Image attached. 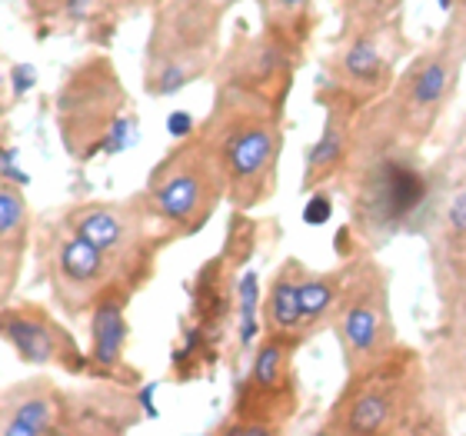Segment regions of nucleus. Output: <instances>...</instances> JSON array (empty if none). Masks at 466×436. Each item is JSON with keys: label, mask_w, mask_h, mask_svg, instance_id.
<instances>
[{"label": "nucleus", "mask_w": 466, "mask_h": 436, "mask_svg": "<svg viewBox=\"0 0 466 436\" xmlns=\"http://www.w3.org/2000/svg\"><path fill=\"white\" fill-rule=\"evenodd\" d=\"M333 323L350 377L383 363L400 347L390 313V273L373 257H353L343 267V297Z\"/></svg>", "instance_id": "obj_5"}, {"label": "nucleus", "mask_w": 466, "mask_h": 436, "mask_svg": "<svg viewBox=\"0 0 466 436\" xmlns=\"http://www.w3.org/2000/svg\"><path fill=\"white\" fill-rule=\"evenodd\" d=\"M210 150L224 170L227 190L240 207H253L270 194L273 167L280 157V130L277 117L257 94H230L220 100L210 120Z\"/></svg>", "instance_id": "obj_4"}, {"label": "nucleus", "mask_w": 466, "mask_h": 436, "mask_svg": "<svg viewBox=\"0 0 466 436\" xmlns=\"http://www.w3.org/2000/svg\"><path fill=\"white\" fill-rule=\"evenodd\" d=\"M343 177H350V210L357 233L370 243H383L413 227L433 194V180L420 164L417 147L383 134L367 107L360 114L357 147Z\"/></svg>", "instance_id": "obj_1"}, {"label": "nucleus", "mask_w": 466, "mask_h": 436, "mask_svg": "<svg viewBox=\"0 0 466 436\" xmlns=\"http://www.w3.org/2000/svg\"><path fill=\"white\" fill-rule=\"evenodd\" d=\"M167 134H170V137L194 134V117L187 114V110H174V114L167 117Z\"/></svg>", "instance_id": "obj_24"}, {"label": "nucleus", "mask_w": 466, "mask_h": 436, "mask_svg": "<svg viewBox=\"0 0 466 436\" xmlns=\"http://www.w3.org/2000/svg\"><path fill=\"white\" fill-rule=\"evenodd\" d=\"M237 303H240V347H250L253 340H257V303H260V280H257V273L247 270L237 283Z\"/></svg>", "instance_id": "obj_19"}, {"label": "nucleus", "mask_w": 466, "mask_h": 436, "mask_svg": "<svg viewBox=\"0 0 466 436\" xmlns=\"http://www.w3.org/2000/svg\"><path fill=\"white\" fill-rule=\"evenodd\" d=\"M437 4H440V10H447V14L457 7V0H437Z\"/></svg>", "instance_id": "obj_25"}, {"label": "nucleus", "mask_w": 466, "mask_h": 436, "mask_svg": "<svg viewBox=\"0 0 466 436\" xmlns=\"http://www.w3.org/2000/svg\"><path fill=\"white\" fill-rule=\"evenodd\" d=\"M400 47H403V37H400L397 17L350 34L343 50L337 54V64H333L337 90L363 100V104L380 100L397 80Z\"/></svg>", "instance_id": "obj_7"}, {"label": "nucleus", "mask_w": 466, "mask_h": 436, "mask_svg": "<svg viewBox=\"0 0 466 436\" xmlns=\"http://www.w3.org/2000/svg\"><path fill=\"white\" fill-rule=\"evenodd\" d=\"M423 403V367L413 350L397 347L383 363L353 373L323 433L377 436L413 430Z\"/></svg>", "instance_id": "obj_3"}, {"label": "nucleus", "mask_w": 466, "mask_h": 436, "mask_svg": "<svg viewBox=\"0 0 466 436\" xmlns=\"http://www.w3.org/2000/svg\"><path fill=\"white\" fill-rule=\"evenodd\" d=\"M363 100L350 97L343 90H337V100L327 110V124H323L317 144L307 154V174H303V187H323L333 177H343L353 147H357V130H360V114H363Z\"/></svg>", "instance_id": "obj_8"}, {"label": "nucleus", "mask_w": 466, "mask_h": 436, "mask_svg": "<svg viewBox=\"0 0 466 436\" xmlns=\"http://www.w3.org/2000/svg\"><path fill=\"white\" fill-rule=\"evenodd\" d=\"M0 87H4V70H0Z\"/></svg>", "instance_id": "obj_26"}, {"label": "nucleus", "mask_w": 466, "mask_h": 436, "mask_svg": "<svg viewBox=\"0 0 466 436\" xmlns=\"http://www.w3.org/2000/svg\"><path fill=\"white\" fill-rule=\"evenodd\" d=\"M466 57V0L450 10V24L443 37L420 57H413L383 100L367 104L373 124L407 147H420L433 134L437 120L457 94L460 64Z\"/></svg>", "instance_id": "obj_2"}, {"label": "nucleus", "mask_w": 466, "mask_h": 436, "mask_svg": "<svg viewBox=\"0 0 466 436\" xmlns=\"http://www.w3.org/2000/svg\"><path fill=\"white\" fill-rule=\"evenodd\" d=\"M400 0H343V17H347V34L377 27L397 17Z\"/></svg>", "instance_id": "obj_18"}, {"label": "nucleus", "mask_w": 466, "mask_h": 436, "mask_svg": "<svg viewBox=\"0 0 466 436\" xmlns=\"http://www.w3.org/2000/svg\"><path fill=\"white\" fill-rule=\"evenodd\" d=\"M290 343L293 340L270 337L260 343L250 367V390L260 400H280L290 393Z\"/></svg>", "instance_id": "obj_17"}, {"label": "nucleus", "mask_w": 466, "mask_h": 436, "mask_svg": "<svg viewBox=\"0 0 466 436\" xmlns=\"http://www.w3.org/2000/svg\"><path fill=\"white\" fill-rule=\"evenodd\" d=\"M343 297V270L337 273H303L300 280V313H303V337L317 333L320 327L333 323L337 307Z\"/></svg>", "instance_id": "obj_16"}, {"label": "nucleus", "mask_w": 466, "mask_h": 436, "mask_svg": "<svg viewBox=\"0 0 466 436\" xmlns=\"http://www.w3.org/2000/svg\"><path fill=\"white\" fill-rule=\"evenodd\" d=\"M127 347V317H124V297L107 290L94 303L90 313V363L100 370H116L124 363Z\"/></svg>", "instance_id": "obj_14"}, {"label": "nucleus", "mask_w": 466, "mask_h": 436, "mask_svg": "<svg viewBox=\"0 0 466 436\" xmlns=\"http://www.w3.org/2000/svg\"><path fill=\"white\" fill-rule=\"evenodd\" d=\"M74 233L90 240L94 247L107 253L110 260H134L130 253L137 250V243H140V223L130 210L124 207H84L74 214Z\"/></svg>", "instance_id": "obj_10"}, {"label": "nucleus", "mask_w": 466, "mask_h": 436, "mask_svg": "<svg viewBox=\"0 0 466 436\" xmlns=\"http://www.w3.org/2000/svg\"><path fill=\"white\" fill-rule=\"evenodd\" d=\"M270 7L277 10V17H283V20H300L303 10L310 7V0H270Z\"/></svg>", "instance_id": "obj_23"}, {"label": "nucleus", "mask_w": 466, "mask_h": 436, "mask_svg": "<svg viewBox=\"0 0 466 436\" xmlns=\"http://www.w3.org/2000/svg\"><path fill=\"white\" fill-rule=\"evenodd\" d=\"M34 84H37V70L30 67V64H17V67L10 70V90H14V97H24Z\"/></svg>", "instance_id": "obj_22"}, {"label": "nucleus", "mask_w": 466, "mask_h": 436, "mask_svg": "<svg viewBox=\"0 0 466 436\" xmlns=\"http://www.w3.org/2000/svg\"><path fill=\"white\" fill-rule=\"evenodd\" d=\"M0 333L10 347L17 350L24 363H54V360H80L77 347L70 343V337L64 330H57L47 317H24V313H14V317H4L0 320Z\"/></svg>", "instance_id": "obj_11"}, {"label": "nucleus", "mask_w": 466, "mask_h": 436, "mask_svg": "<svg viewBox=\"0 0 466 436\" xmlns=\"http://www.w3.org/2000/svg\"><path fill=\"white\" fill-rule=\"evenodd\" d=\"M303 267L297 260H287L277 270L270 283V293H267V307H263V317H267V330L270 337L280 340H300L303 337V313H300V280H303Z\"/></svg>", "instance_id": "obj_13"}, {"label": "nucleus", "mask_w": 466, "mask_h": 436, "mask_svg": "<svg viewBox=\"0 0 466 436\" xmlns=\"http://www.w3.org/2000/svg\"><path fill=\"white\" fill-rule=\"evenodd\" d=\"M330 217H333V197L317 187L313 197L307 200V207H303V223H310V227H323Z\"/></svg>", "instance_id": "obj_21"}, {"label": "nucleus", "mask_w": 466, "mask_h": 436, "mask_svg": "<svg viewBox=\"0 0 466 436\" xmlns=\"http://www.w3.org/2000/svg\"><path fill=\"white\" fill-rule=\"evenodd\" d=\"M57 430V403L47 383H30L24 393H10V403L0 420V433L7 436H40Z\"/></svg>", "instance_id": "obj_15"}, {"label": "nucleus", "mask_w": 466, "mask_h": 436, "mask_svg": "<svg viewBox=\"0 0 466 436\" xmlns=\"http://www.w3.org/2000/svg\"><path fill=\"white\" fill-rule=\"evenodd\" d=\"M227 187L224 170L207 144L180 147L160 170L150 187V207L160 220L194 230L214 210L217 194Z\"/></svg>", "instance_id": "obj_6"}, {"label": "nucleus", "mask_w": 466, "mask_h": 436, "mask_svg": "<svg viewBox=\"0 0 466 436\" xmlns=\"http://www.w3.org/2000/svg\"><path fill=\"white\" fill-rule=\"evenodd\" d=\"M443 303H447V320L440 333L437 367L466 403V273L443 277Z\"/></svg>", "instance_id": "obj_9"}, {"label": "nucleus", "mask_w": 466, "mask_h": 436, "mask_svg": "<svg viewBox=\"0 0 466 436\" xmlns=\"http://www.w3.org/2000/svg\"><path fill=\"white\" fill-rule=\"evenodd\" d=\"M24 217H27L24 194L17 187L0 184V237H14L24 227Z\"/></svg>", "instance_id": "obj_20"}, {"label": "nucleus", "mask_w": 466, "mask_h": 436, "mask_svg": "<svg viewBox=\"0 0 466 436\" xmlns=\"http://www.w3.org/2000/svg\"><path fill=\"white\" fill-rule=\"evenodd\" d=\"M110 273V257L100 247H94L84 237H67L57 250V290L64 287L67 293H77V300L90 297L104 287Z\"/></svg>", "instance_id": "obj_12"}]
</instances>
